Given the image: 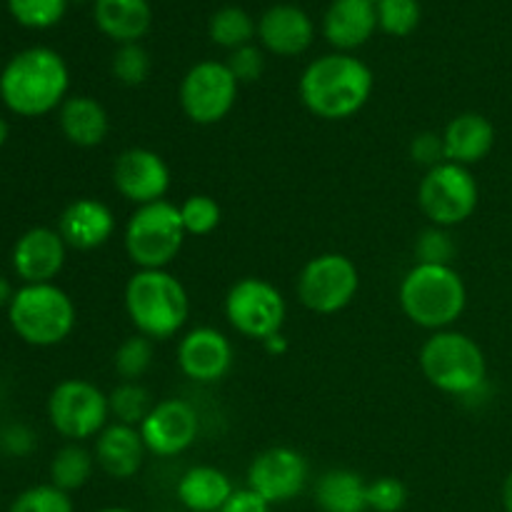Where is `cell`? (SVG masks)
Masks as SVG:
<instances>
[{"mask_svg": "<svg viewBox=\"0 0 512 512\" xmlns=\"http://www.w3.org/2000/svg\"><path fill=\"white\" fill-rule=\"evenodd\" d=\"M375 75L353 53H328L303 70L300 100L320 120H348L368 105Z\"/></svg>", "mask_w": 512, "mask_h": 512, "instance_id": "obj_1", "label": "cell"}, {"mask_svg": "<svg viewBox=\"0 0 512 512\" xmlns=\"http://www.w3.org/2000/svg\"><path fill=\"white\" fill-rule=\"evenodd\" d=\"M68 88L70 70L63 55L43 45L20 50L0 73V98L20 118H40L58 110L68 98Z\"/></svg>", "mask_w": 512, "mask_h": 512, "instance_id": "obj_2", "label": "cell"}, {"mask_svg": "<svg viewBox=\"0 0 512 512\" xmlns=\"http://www.w3.org/2000/svg\"><path fill=\"white\" fill-rule=\"evenodd\" d=\"M125 313L135 333L170 340L190 318L188 290L170 270H135L125 285Z\"/></svg>", "mask_w": 512, "mask_h": 512, "instance_id": "obj_3", "label": "cell"}, {"mask_svg": "<svg viewBox=\"0 0 512 512\" xmlns=\"http://www.w3.org/2000/svg\"><path fill=\"white\" fill-rule=\"evenodd\" d=\"M405 318L425 330H450L468 305V288L453 265L415 263L398 288Z\"/></svg>", "mask_w": 512, "mask_h": 512, "instance_id": "obj_4", "label": "cell"}, {"mask_svg": "<svg viewBox=\"0 0 512 512\" xmlns=\"http://www.w3.org/2000/svg\"><path fill=\"white\" fill-rule=\"evenodd\" d=\"M420 370L435 390L453 398H468L488 378L485 353L470 335L438 330L420 348Z\"/></svg>", "mask_w": 512, "mask_h": 512, "instance_id": "obj_5", "label": "cell"}, {"mask_svg": "<svg viewBox=\"0 0 512 512\" xmlns=\"http://www.w3.org/2000/svg\"><path fill=\"white\" fill-rule=\"evenodd\" d=\"M10 328L23 343L35 348H53L70 338L75 328V303L55 283L23 285L8 305Z\"/></svg>", "mask_w": 512, "mask_h": 512, "instance_id": "obj_6", "label": "cell"}, {"mask_svg": "<svg viewBox=\"0 0 512 512\" xmlns=\"http://www.w3.org/2000/svg\"><path fill=\"white\" fill-rule=\"evenodd\" d=\"M185 233L180 208L170 200L140 205L125 223L123 245L138 270H168L183 250Z\"/></svg>", "mask_w": 512, "mask_h": 512, "instance_id": "obj_7", "label": "cell"}, {"mask_svg": "<svg viewBox=\"0 0 512 512\" xmlns=\"http://www.w3.org/2000/svg\"><path fill=\"white\" fill-rule=\"evenodd\" d=\"M480 188L470 168L458 163L435 165L425 170L418 185V205L425 218L438 228H453L465 223L478 210Z\"/></svg>", "mask_w": 512, "mask_h": 512, "instance_id": "obj_8", "label": "cell"}, {"mask_svg": "<svg viewBox=\"0 0 512 512\" xmlns=\"http://www.w3.org/2000/svg\"><path fill=\"white\" fill-rule=\"evenodd\" d=\"M50 425L68 443L98 438L110 420L108 393L83 378H68L53 388L48 398Z\"/></svg>", "mask_w": 512, "mask_h": 512, "instance_id": "obj_9", "label": "cell"}, {"mask_svg": "<svg viewBox=\"0 0 512 512\" xmlns=\"http://www.w3.org/2000/svg\"><path fill=\"white\" fill-rule=\"evenodd\" d=\"M225 318L243 338L265 343L283 333L288 303L270 280L248 275L230 285L225 295Z\"/></svg>", "mask_w": 512, "mask_h": 512, "instance_id": "obj_10", "label": "cell"}, {"mask_svg": "<svg viewBox=\"0 0 512 512\" xmlns=\"http://www.w3.org/2000/svg\"><path fill=\"white\" fill-rule=\"evenodd\" d=\"M360 290L358 265L343 253L310 258L295 280V293L303 308L318 315H335L348 308Z\"/></svg>", "mask_w": 512, "mask_h": 512, "instance_id": "obj_11", "label": "cell"}, {"mask_svg": "<svg viewBox=\"0 0 512 512\" xmlns=\"http://www.w3.org/2000/svg\"><path fill=\"white\" fill-rule=\"evenodd\" d=\"M240 83L220 60H200L183 75L178 88L180 108L195 125H215L230 115Z\"/></svg>", "mask_w": 512, "mask_h": 512, "instance_id": "obj_12", "label": "cell"}, {"mask_svg": "<svg viewBox=\"0 0 512 512\" xmlns=\"http://www.w3.org/2000/svg\"><path fill=\"white\" fill-rule=\"evenodd\" d=\"M310 480L308 460L288 445H275L253 458L248 468V488L268 500L283 505L298 498Z\"/></svg>", "mask_w": 512, "mask_h": 512, "instance_id": "obj_13", "label": "cell"}, {"mask_svg": "<svg viewBox=\"0 0 512 512\" xmlns=\"http://www.w3.org/2000/svg\"><path fill=\"white\" fill-rule=\"evenodd\" d=\"M140 435L150 455L158 458H175L185 453L198 440L200 418L198 410L180 398L160 400L153 405L148 418L140 423Z\"/></svg>", "mask_w": 512, "mask_h": 512, "instance_id": "obj_14", "label": "cell"}, {"mask_svg": "<svg viewBox=\"0 0 512 512\" xmlns=\"http://www.w3.org/2000/svg\"><path fill=\"white\" fill-rule=\"evenodd\" d=\"M113 185L135 208L158 203L170 190V168L155 150L128 148L115 158Z\"/></svg>", "mask_w": 512, "mask_h": 512, "instance_id": "obj_15", "label": "cell"}, {"mask_svg": "<svg viewBox=\"0 0 512 512\" xmlns=\"http://www.w3.org/2000/svg\"><path fill=\"white\" fill-rule=\"evenodd\" d=\"M178 368L193 383H218L233 368V343L218 328L200 325L188 330L178 343Z\"/></svg>", "mask_w": 512, "mask_h": 512, "instance_id": "obj_16", "label": "cell"}, {"mask_svg": "<svg viewBox=\"0 0 512 512\" xmlns=\"http://www.w3.org/2000/svg\"><path fill=\"white\" fill-rule=\"evenodd\" d=\"M68 258V245L58 228H30L13 248V270L25 285L53 283Z\"/></svg>", "mask_w": 512, "mask_h": 512, "instance_id": "obj_17", "label": "cell"}, {"mask_svg": "<svg viewBox=\"0 0 512 512\" xmlns=\"http://www.w3.org/2000/svg\"><path fill=\"white\" fill-rule=\"evenodd\" d=\"M258 40L268 53L295 58L313 45L315 25L303 8L293 3H280L260 15Z\"/></svg>", "mask_w": 512, "mask_h": 512, "instance_id": "obj_18", "label": "cell"}, {"mask_svg": "<svg viewBox=\"0 0 512 512\" xmlns=\"http://www.w3.org/2000/svg\"><path fill=\"white\" fill-rule=\"evenodd\" d=\"M58 233L73 250L103 248L115 233V215L103 200L75 198L60 213Z\"/></svg>", "mask_w": 512, "mask_h": 512, "instance_id": "obj_19", "label": "cell"}, {"mask_svg": "<svg viewBox=\"0 0 512 512\" xmlns=\"http://www.w3.org/2000/svg\"><path fill=\"white\" fill-rule=\"evenodd\" d=\"M378 30V10L368 0H333L325 10L323 35L338 53L368 43Z\"/></svg>", "mask_w": 512, "mask_h": 512, "instance_id": "obj_20", "label": "cell"}, {"mask_svg": "<svg viewBox=\"0 0 512 512\" xmlns=\"http://www.w3.org/2000/svg\"><path fill=\"white\" fill-rule=\"evenodd\" d=\"M143 435L138 428L123 423H110L103 433L95 438V463L108 478L130 480L140 473L145 463Z\"/></svg>", "mask_w": 512, "mask_h": 512, "instance_id": "obj_21", "label": "cell"}, {"mask_svg": "<svg viewBox=\"0 0 512 512\" xmlns=\"http://www.w3.org/2000/svg\"><path fill=\"white\" fill-rule=\"evenodd\" d=\"M440 135H443L445 160L465 168L488 158L495 145L493 123L480 113L455 115Z\"/></svg>", "mask_w": 512, "mask_h": 512, "instance_id": "obj_22", "label": "cell"}, {"mask_svg": "<svg viewBox=\"0 0 512 512\" xmlns=\"http://www.w3.org/2000/svg\"><path fill=\"white\" fill-rule=\"evenodd\" d=\"M58 125L70 145L98 148L110 133V115L105 105L90 95H68L58 108Z\"/></svg>", "mask_w": 512, "mask_h": 512, "instance_id": "obj_23", "label": "cell"}, {"mask_svg": "<svg viewBox=\"0 0 512 512\" xmlns=\"http://www.w3.org/2000/svg\"><path fill=\"white\" fill-rule=\"evenodd\" d=\"M95 25L118 45L140 43L153 25L148 0H93Z\"/></svg>", "mask_w": 512, "mask_h": 512, "instance_id": "obj_24", "label": "cell"}, {"mask_svg": "<svg viewBox=\"0 0 512 512\" xmlns=\"http://www.w3.org/2000/svg\"><path fill=\"white\" fill-rule=\"evenodd\" d=\"M178 500L190 512H218L235 493L233 480L213 465L188 468L178 480Z\"/></svg>", "mask_w": 512, "mask_h": 512, "instance_id": "obj_25", "label": "cell"}, {"mask_svg": "<svg viewBox=\"0 0 512 512\" xmlns=\"http://www.w3.org/2000/svg\"><path fill=\"white\" fill-rule=\"evenodd\" d=\"M315 505L323 512H368V483L355 470H325L315 483Z\"/></svg>", "mask_w": 512, "mask_h": 512, "instance_id": "obj_26", "label": "cell"}, {"mask_svg": "<svg viewBox=\"0 0 512 512\" xmlns=\"http://www.w3.org/2000/svg\"><path fill=\"white\" fill-rule=\"evenodd\" d=\"M95 465V455L83 443H68L50 460V483L65 493H75L88 485Z\"/></svg>", "mask_w": 512, "mask_h": 512, "instance_id": "obj_27", "label": "cell"}, {"mask_svg": "<svg viewBox=\"0 0 512 512\" xmlns=\"http://www.w3.org/2000/svg\"><path fill=\"white\" fill-rule=\"evenodd\" d=\"M208 35L215 45L233 53V50L253 43V38L258 35V23L248 10L238 8V5H225L210 18Z\"/></svg>", "mask_w": 512, "mask_h": 512, "instance_id": "obj_28", "label": "cell"}, {"mask_svg": "<svg viewBox=\"0 0 512 512\" xmlns=\"http://www.w3.org/2000/svg\"><path fill=\"white\" fill-rule=\"evenodd\" d=\"M108 405H110V418L115 423L130 425V428H140L148 413L153 410V398H150L148 388L140 383H128V380H120L113 390L108 393Z\"/></svg>", "mask_w": 512, "mask_h": 512, "instance_id": "obj_29", "label": "cell"}, {"mask_svg": "<svg viewBox=\"0 0 512 512\" xmlns=\"http://www.w3.org/2000/svg\"><path fill=\"white\" fill-rule=\"evenodd\" d=\"M155 358V340L145 338V335L135 333L130 338H125L118 345L113 355V368L120 375V380H128V383H140L145 373L150 370Z\"/></svg>", "mask_w": 512, "mask_h": 512, "instance_id": "obj_30", "label": "cell"}, {"mask_svg": "<svg viewBox=\"0 0 512 512\" xmlns=\"http://www.w3.org/2000/svg\"><path fill=\"white\" fill-rule=\"evenodd\" d=\"M180 208V218H183L185 233L193 235V238H205L213 230H218L220 220H223V210H220L218 200L210 198V195H190Z\"/></svg>", "mask_w": 512, "mask_h": 512, "instance_id": "obj_31", "label": "cell"}, {"mask_svg": "<svg viewBox=\"0 0 512 512\" xmlns=\"http://www.w3.org/2000/svg\"><path fill=\"white\" fill-rule=\"evenodd\" d=\"M110 70H113V78L118 83L135 88V85H143L150 78L153 60H150V53L140 43H125L118 45V50L113 53Z\"/></svg>", "mask_w": 512, "mask_h": 512, "instance_id": "obj_32", "label": "cell"}, {"mask_svg": "<svg viewBox=\"0 0 512 512\" xmlns=\"http://www.w3.org/2000/svg\"><path fill=\"white\" fill-rule=\"evenodd\" d=\"M8 10L23 28L45 30L63 20L68 0H8Z\"/></svg>", "mask_w": 512, "mask_h": 512, "instance_id": "obj_33", "label": "cell"}, {"mask_svg": "<svg viewBox=\"0 0 512 512\" xmlns=\"http://www.w3.org/2000/svg\"><path fill=\"white\" fill-rule=\"evenodd\" d=\"M378 28L393 38H408L420 25L418 0H378Z\"/></svg>", "mask_w": 512, "mask_h": 512, "instance_id": "obj_34", "label": "cell"}, {"mask_svg": "<svg viewBox=\"0 0 512 512\" xmlns=\"http://www.w3.org/2000/svg\"><path fill=\"white\" fill-rule=\"evenodd\" d=\"M8 512H75L73 498L53 483L33 485L13 500Z\"/></svg>", "mask_w": 512, "mask_h": 512, "instance_id": "obj_35", "label": "cell"}, {"mask_svg": "<svg viewBox=\"0 0 512 512\" xmlns=\"http://www.w3.org/2000/svg\"><path fill=\"white\" fill-rule=\"evenodd\" d=\"M455 253H458V245H455L448 228L430 225V228L423 230V233L418 235V240H415V263L453 265Z\"/></svg>", "mask_w": 512, "mask_h": 512, "instance_id": "obj_36", "label": "cell"}, {"mask_svg": "<svg viewBox=\"0 0 512 512\" xmlns=\"http://www.w3.org/2000/svg\"><path fill=\"white\" fill-rule=\"evenodd\" d=\"M408 503V488L403 480L390 478H375L368 483V510L373 512H400Z\"/></svg>", "mask_w": 512, "mask_h": 512, "instance_id": "obj_37", "label": "cell"}, {"mask_svg": "<svg viewBox=\"0 0 512 512\" xmlns=\"http://www.w3.org/2000/svg\"><path fill=\"white\" fill-rule=\"evenodd\" d=\"M225 65H228L230 73L235 75V80H238L240 85L255 83L265 70V55L258 45L250 43V45H243V48L233 50V53L228 55V60H225Z\"/></svg>", "mask_w": 512, "mask_h": 512, "instance_id": "obj_38", "label": "cell"}, {"mask_svg": "<svg viewBox=\"0 0 512 512\" xmlns=\"http://www.w3.org/2000/svg\"><path fill=\"white\" fill-rule=\"evenodd\" d=\"M410 158L413 163L423 165V168H435V165L445 163V148H443V135L425 130L410 140Z\"/></svg>", "mask_w": 512, "mask_h": 512, "instance_id": "obj_39", "label": "cell"}, {"mask_svg": "<svg viewBox=\"0 0 512 512\" xmlns=\"http://www.w3.org/2000/svg\"><path fill=\"white\" fill-rule=\"evenodd\" d=\"M218 512H273V505L260 498L258 493H253L250 488H240L230 495L228 503Z\"/></svg>", "mask_w": 512, "mask_h": 512, "instance_id": "obj_40", "label": "cell"}, {"mask_svg": "<svg viewBox=\"0 0 512 512\" xmlns=\"http://www.w3.org/2000/svg\"><path fill=\"white\" fill-rule=\"evenodd\" d=\"M3 438H5V450L13 455L30 453L35 445V435L30 433L28 428H23V425H13V428H8Z\"/></svg>", "mask_w": 512, "mask_h": 512, "instance_id": "obj_41", "label": "cell"}, {"mask_svg": "<svg viewBox=\"0 0 512 512\" xmlns=\"http://www.w3.org/2000/svg\"><path fill=\"white\" fill-rule=\"evenodd\" d=\"M263 345H265V350H268V353H275V355H283L285 350H288V340L283 338V333L273 335V338L265 340Z\"/></svg>", "mask_w": 512, "mask_h": 512, "instance_id": "obj_42", "label": "cell"}, {"mask_svg": "<svg viewBox=\"0 0 512 512\" xmlns=\"http://www.w3.org/2000/svg\"><path fill=\"white\" fill-rule=\"evenodd\" d=\"M13 295H15V290L10 288L8 278H5V275H0V308H3V305H10Z\"/></svg>", "mask_w": 512, "mask_h": 512, "instance_id": "obj_43", "label": "cell"}, {"mask_svg": "<svg viewBox=\"0 0 512 512\" xmlns=\"http://www.w3.org/2000/svg\"><path fill=\"white\" fill-rule=\"evenodd\" d=\"M503 505H505V512H512V473L503 483Z\"/></svg>", "mask_w": 512, "mask_h": 512, "instance_id": "obj_44", "label": "cell"}, {"mask_svg": "<svg viewBox=\"0 0 512 512\" xmlns=\"http://www.w3.org/2000/svg\"><path fill=\"white\" fill-rule=\"evenodd\" d=\"M8 135H10V125L5 123L3 118H0V148H3V145L8 143Z\"/></svg>", "mask_w": 512, "mask_h": 512, "instance_id": "obj_45", "label": "cell"}, {"mask_svg": "<svg viewBox=\"0 0 512 512\" xmlns=\"http://www.w3.org/2000/svg\"><path fill=\"white\" fill-rule=\"evenodd\" d=\"M98 512H133V510H128V508H103Z\"/></svg>", "mask_w": 512, "mask_h": 512, "instance_id": "obj_46", "label": "cell"}, {"mask_svg": "<svg viewBox=\"0 0 512 512\" xmlns=\"http://www.w3.org/2000/svg\"><path fill=\"white\" fill-rule=\"evenodd\" d=\"M368 3H378V0H368Z\"/></svg>", "mask_w": 512, "mask_h": 512, "instance_id": "obj_47", "label": "cell"}, {"mask_svg": "<svg viewBox=\"0 0 512 512\" xmlns=\"http://www.w3.org/2000/svg\"><path fill=\"white\" fill-rule=\"evenodd\" d=\"M80 3H85V0H80Z\"/></svg>", "mask_w": 512, "mask_h": 512, "instance_id": "obj_48", "label": "cell"}]
</instances>
